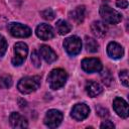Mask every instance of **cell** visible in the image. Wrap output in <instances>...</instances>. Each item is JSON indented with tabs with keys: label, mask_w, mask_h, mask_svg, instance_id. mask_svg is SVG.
I'll return each instance as SVG.
<instances>
[{
	"label": "cell",
	"mask_w": 129,
	"mask_h": 129,
	"mask_svg": "<svg viewBox=\"0 0 129 129\" xmlns=\"http://www.w3.org/2000/svg\"><path fill=\"white\" fill-rule=\"evenodd\" d=\"M7 49V41L3 35L0 34V57L4 55Z\"/></svg>",
	"instance_id": "cb8c5ba5"
},
{
	"label": "cell",
	"mask_w": 129,
	"mask_h": 129,
	"mask_svg": "<svg viewBox=\"0 0 129 129\" xmlns=\"http://www.w3.org/2000/svg\"><path fill=\"white\" fill-rule=\"evenodd\" d=\"M70 17L73 21H75L76 23L80 24L84 21L85 19V15H86V7L84 5H81V6H78L76 7L74 10H72L70 12Z\"/></svg>",
	"instance_id": "9a60e30c"
},
{
	"label": "cell",
	"mask_w": 129,
	"mask_h": 129,
	"mask_svg": "<svg viewBox=\"0 0 129 129\" xmlns=\"http://www.w3.org/2000/svg\"><path fill=\"white\" fill-rule=\"evenodd\" d=\"M8 31L14 37H28L31 35V29L24 24L18 22H11L8 24Z\"/></svg>",
	"instance_id": "8992f818"
},
{
	"label": "cell",
	"mask_w": 129,
	"mask_h": 129,
	"mask_svg": "<svg viewBox=\"0 0 129 129\" xmlns=\"http://www.w3.org/2000/svg\"><path fill=\"white\" fill-rule=\"evenodd\" d=\"M107 53L111 58L118 59V58H121L123 56L124 49L119 43L112 41L107 45Z\"/></svg>",
	"instance_id": "7c38bea8"
},
{
	"label": "cell",
	"mask_w": 129,
	"mask_h": 129,
	"mask_svg": "<svg viewBox=\"0 0 129 129\" xmlns=\"http://www.w3.org/2000/svg\"><path fill=\"white\" fill-rule=\"evenodd\" d=\"M101 78H102L103 83H104V84H106L107 86H110L111 82L113 81L112 75H111V73H110L108 70H105V71H103V72H102V74H101Z\"/></svg>",
	"instance_id": "44dd1931"
},
{
	"label": "cell",
	"mask_w": 129,
	"mask_h": 129,
	"mask_svg": "<svg viewBox=\"0 0 129 129\" xmlns=\"http://www.w3.org/2000/svg\"><path fill=\"white\" fill-rule=\"evenodd\" d=\"M62 113L59 111V110H56V109H51V110H48L44 116V124L49 127V128H55L57 127L61 121H62Z\"/></svg>",
	"instance_id": "52a82bcc"
},
{
	"label": "cell",
	"mask_w": 129,
	"mask_h": 129,
	"mask_svg": "<svg viewBox=\"0 0 129 129\" xmlns=\"http://www.w3.org/2000/svg\"><path fill=\"white\" fill-rule=\"evenodd\" d=\"M91 31L97 37H104L107 34L108 29H107V26L105 25L104 22L97 20L91 24Z\"/></svg>",
	"instance_id": "2e32d148"
},
{
	"label": "cell",
	"mask_w": 129,
	"mask_h": 129,
	"mask_svg": "<svg viewBox=\"0 0 129 129\" xmlns=\"http://www.w3.org/2000/svg\"><path fill=\"white\" fill-rule=\"evenodd\" d=\"M40 14H41V16H42L44 19H46V20H52V19L54 18V16H55L54 11H53L52 9H50V8L41 11Z\"/></svg>",
	"instance_id": "603a6c76"
},
{
	"label": "cell",
	"mask_w": 129,
	"mask_h": 129,
	"mask_svg": "<svg viewBox=\"0 0 129 129\" xmlns=\"http://www.w3.org/2000/svg\"><path fill=\"white\" fill-rule=\"evenodd\" d=\"M85 46H86L87 51H89V52H97L98 48H99V44H98L97 40L92 37H89V36L85 37Z\"/></svg>",
	"instance_id": "d6986e66"
},
{
	"label": "cell",
	"mask_w": 129,
	"mask_h": 129,
	"mask_svg": "<svg viewBox=\"0 0 129 129\" xmlns=\"http://www.w3.org/2000/svg\"><path fill=\"white\" fill-rule=\"evenodd\" d=\"M12 86V79L10 76H3L0 78V88L7 89Z\"/></svg>",
	"instance_id": "ffe728a7"
},
{
	"label": "cell",
	"mask_w": 129,
	"mask_h": 129,
	"mask_svg": "<svg viewBox=\"0 0 129 129\" xmlns=\"http://www.w3.org/2000/svg\"><path fill=\"white\" fill-rule=\"evenodd\" d=\"M39 54L42 56V58L47 62V63H51L54 60H56L57 55L56 53L53 51V49L51 47H49L48 45H41L39 48Z\"/></svg>",
	"instance_id": "5bb4252c"
},
{
	"label": "cell",
	"mask_w": 129,
	"mask_h": 129,
	"mask_svg": "<svg viewBox=\"0 0 129 129\" xmlns=\"http://www.w3.org/2000/svg\"><path fill=\"white\" fill-rule=\"evenodd\" d=\"M85 89H86L87 94H88L90 97H92V98L97 97L98 95H100V94L103 92L102 86H101L100 84L94 82V81H89V82H87Z\"/></svg>",
	"instance_id": "e0dca14e"
},
{
	"label": "cell",
	"mask_w": 129,
	"mask_h": 129,
	"mask_svg": "<svg viewBox=\"0 0 129 129\" xmlns=\"http://www.w3.org/2000/svg\"><path fill=\"white\" fill-rule=\"evenodd\" d=\"M40 86V77L32 76L20 79L17 84V89L22 94H30L36 91Z\"/></svg>",
	"instance_id": "6da1fadb"
},
{
	"label": "cell",
	"mask_w": 129,
	"mask_h": 129,
	"mask_svg": "<svg viewBox=\"0 0 129 129\" xmlns=\"http://www.w3.org/2000/svg\"><path fill=\"white\" fill-rule=\"evenodd\" d=\"M82 69L87 72V73H98L101 72L103 69L102 62L95 57H89V58H84L82 60Z\"/></svg>",
	"instance_id": "ba28073f"
},
{
	"label": "cell",
	"mask_w": 129,
	"mask_h": 129,
	"mask_svg": "<svg viewBox=\"0 0 129 129\" xmlns=\"http://www.w3.org/2000/svg\"><path fill=\"white\" fill-rule=\"evenodd\" d=\"M31 61L35 68H39L41 66V60H40V54L36 50H33L31 53Z\"/></svg>",
	"instance_id": "7402d4cb"
},
{
	"label": "cell",
	"mask_w": 129,
	"mask_h": 129,
	"mask_svg": "<svg viewBox=\"0 0 129 129\" xmlns=\"http://www.w3.org/2000/svg\"><path fill=\"white\" fill-rule=\"evenodd\" d=\"M35 33L37 37H39L42 40H49L54 37L53 28L49 24H46V23L39 24L35 29Z\"/></svg>",
	"instance_id": "30bf717a"
},
{
	"label": "cell",
	"mask_w": 129,
	"mask_h": 129,
	"mask_svg": "<svg viewBox=\"0 0 129 129\" xmlns=\"http://www.w3.org/2000/svg\"><path fill=\"white\" fill-rule=\"evenodd\" d=\"M100 15L102 19L108 24H117L121 21L122 15L113 9L108 4H103L100 7Z\"/></svg>",
	"instance_id": "3957f363"
},
{
	"label": "cell",
	"mask_w": 129,
	"mask_h": 129,
	"mask_svg": "<svg viewBox=\"0 0 129 129\" xmlns=\"http://www.w3.org/2000/svg\"><path fill=\"white\" fill-rule=\"evenodd\" d=\"M55 27H56V31L58 32V34L60 35H64L67 33H69L72 29V26L64 20H57L56 21V24H55Z\"/></svg>",
	"instance_id": "ac0fdd59"
},
{
	"label": "cell",
	"mask_w": 129,
	"mask_h": 129,
	"mask_svg": "<svg viewBox=\"0 0 129 129\" xmlns=\"http://www.w3.org/2000/svg\"><path fill=\"white\" fill-rule=\"evenodd\" d=\"M67 73L62 69H54L52 70L48 77H47V83L52 90H58L61 87L64 86L67 82Z\"/></svg>",
	"instance_id": "7a4b0ae2"
},
{
	"label": "cell",
	"mask_w": 129,
	"mask_h": 129,
	"mask_svg": "<svg viewBox=\"0 0 129 129\" xmlns=\"http://www.w3.org/2000/svg\"><path fill=\"white\" fill-rule=\"evenodd\" d=\"M96 111H97V114L101 117H108L109 116V112L107 109H105L104 107L102 106H98L96 107Z\"/></svg>",
	"instance_id": "484cf974"
},
{
	"label": "cell",
	"mask_w": 129,
	"mask_h": 129,
	"mask_svg": "<svg viewBox=\"0 0 129 129\" xmlns=\"http://www.w3.org/2000/svg\"><path fill=\"white\" fill-rule=\"evenodd\" d=\"M116 6L119 7V8L125 9L128 6V2H127V0H117L116 1Z\"/></svg>",
	"instance_id": "4316f807"
},
{
	"label": "cell",
	"mask_w": 129,
	"mask_h": 129,
	"mask_svg": "<svg viewBox=\"0 0 129 129\" xmlns=\"http://www.w3.org/2000/svg\"><path fill=\"white\" fill-rule=\"evenodd\" d=\"M63 47L70 55H77L82 50V40L76 35L67 37L63 41Z\"/></svg>",
	"instance_id": "277c9868"
},
{
	"label": "cell",
	"mask_w": 129,
	"mask_h": 129,
	"mask_svg": "<svg viewBox=\"0 0 129 129\" xmlns=\"http://www.w3.org/2000/svg\"><path fill=\"white\" fill-rule=\"evenodd\" d=\"M9 122L13 128H26L28 126L27 120L21 114H19L17 112H12L10 114Z\"/></svg>",
	"instance_id": "4fadbf2b"
},
{
	"label": "cell",
	"mask_w": 129,
	"mask_h": 129,
	"mask_svg": "<svg viewBox=\"0 0 129 129\" xmlns=\"http://www.w3.org/2000/svg\"><path fill=\"white\" fill-rule=\"evenodd\" d=\"M28 53V47L24 42H17L14 44V54L12 57L13 66H21Z\"/></svg>",
	"instance_id": "5b68a950"
},
{
	"label": "cell",
	"mask_w": 129,
	"mask_h": 129,
	"mask_svg": "<svg viewBox=\"0 0 129 129\" xmlns=\"http://www.w3.org/2000/svg\"><path fill=\"white\" fill-rule=\"evenodd\" d=\"M89 113H90V108L86 104L80 103V104H76L73 107L71 116L77 121H83L89 116Z\"/></svg>",
	"instance_id": "9c48e42d"
},
{
	"label": "cell",
	"mask_w": 129,
	"mask_h": 129,
	"mask_svg": "<svg viewBox=\"0 0 129 129\" xmlns=\"http://www.w3.org/2000/svg\"><path fill=\"white\" fill-rule=\"evenodd\" d=\"M119 78L121 80V83L125 86L128 87V71L127 70H123L119 73Z\"/></svg>",
	"instance_id": "d4e9b609"
},
{
	"label": "cell",
	"mask_w": 129,
	"mask_h": 129,
	"mask_svg": "<svg viewBox=\"0 0 129 129\" xmlns=\"http://www.w3.org/2000/svg\"><path fill=\"white\" fill-rule=\"evenodd\" d=\"M100 127H101V128H114L115 126H114V124H113L111 121L107 120V121H104V122L101 124Z\"/></svg>",
	"instance_id": "83f0119b"
},
{
	"label": "cell",
	"mask_w": 129,
	"mask_h": 129,
	"mask_svg": "<svg viewBox=\"0 0 129 129\" xmlns=\"http://www.w3.org/2000/svg\"><path fill=\"white\" fill-rule=\"evenodd\" d=\"M113 108H114L115 112L117 113V115L120 116L121 118L128 117V115H129L128 104L124 99H122L120 97H116L113 101Z\"/></svg>",
	"instance_id": "8fae6325"
}]
</instances>
